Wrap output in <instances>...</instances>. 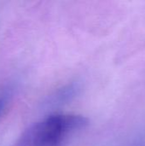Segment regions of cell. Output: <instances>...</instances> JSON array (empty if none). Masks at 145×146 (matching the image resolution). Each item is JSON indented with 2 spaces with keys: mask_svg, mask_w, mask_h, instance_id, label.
<instances>
[{
  "mask_svg": "<svg viewBox=\"0 0 145 146\" xmlns=\"http://www.w3.org/2000/svg\"><path fill=\"white\" fill-rule=\"evenodd\" d=\"M9 98L10 95L8 92H3L0 94V118L4 114V111L8 108L9 103Z\"/></svg>",
  "mask_w": 145,
  "mask_h": 146,
  "instance_id": "7a4b0ae2",
  "label": "cell"
},
{
  "mask_svg": "<svg viewBox=\"0 0 145 146\" xmlns=\"http://www.w3.org/2000/svg\"><path fill=\"white\" fill-rule=\"evenodd\" d=\"M88 120L80 115L56 113L32 125L22 139L24 146H61L74 133L85 128Z\"/></svg>",
  "mask_w": 145,
  "mask_h": 146,
  "instance_id": "6da1fadb",
  "label": "cell"
}]
</instances>
